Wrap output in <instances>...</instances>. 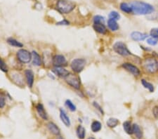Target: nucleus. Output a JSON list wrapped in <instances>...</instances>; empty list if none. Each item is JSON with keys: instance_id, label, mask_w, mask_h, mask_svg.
Returning <instances> with one entry per match:
<instances>
[{"instance_id": "f257e3e1", "label": "nucleus", "mask_w": 158, "mask_h": 139, "mask_svg": "<svg viewBox=\"0 0 158 139\" xmlns=\"http://www.w3.org/2000/svg\"><path fill=\"white\" fill-rule=\"evenodd\" d=\"M132 13L137 15H147L154 11V7L149 4L143 2H133L130 3Z\"/></svg>"}, {"instance_id": "f03ea898", "label": "nucleus", "mask_w": 158, "mask_h": 139, "mask_svg": "<svg viewBox=\"0 0 158 139\" xmlns=\"http://www.w3.org/2000/svg\"><path fill=\"white\" fill-rule=\"evenodd\" d=\"M75 7V4L68 0H59L56 3V9L60 14H69Z\"/></svg>"}, {"instance_id": "7ed1b4c3", "label": "nucleus", "mask_w": 158, "mask_h": 139, "mask_svg": "<svg viewBox=\"0 0 158 139\" xmlns=\"http://www.w3.org/2000/svg\"><path fill=\"white\" fill-rule=\"evenodd\" d=\"M142 64L144 70L150 74H154L158 71V62L154 58H146Z\"/></svg>"}, {"instance_id": "20e7f679", "label": "nucleus", "mask_w": 158, "mask_h": 139, "mask_svg": "<svg viewBox=\"0 0 158 139\" xmlns=\"http://www.w3.org/2000/svg\"><path fill=\"white\" fill-rule=\"evenodd\" d=\"M113 50L117 54L122 56H128L131 55V52L127 48V45L122 42H117L113 45Z\"/></svg>"}, {"instance_id": "39448f33", "label": "nucleus", "mask_w": 158, "mask_h": 139, "mask_svg": "<svg viewBox=\"0 0 158 139\" xmlns=\"http://www.w3.org/2000/svg\"><path fill=\"white\" fill-rule=\"evenodd\" d=\"M65 80L68 85L75 88V89H80L81 85L80 80L77 75L71 74L69 72V74L65 77Z\"/></svg>"}, {"instance_id": "423d86ee", "label": "nucleus", "mask_w": 158, "mask_h": 139, "mask_svg": "<svg viewBox=\"0 0 158 139\" xmlns=\"http://www.w3.org/2000/svg\"><path fill=\"white\" fill-rule=\"evenodd\" d=\"M86 65V60L83 59H74L70 64L71 69L75 73H80L84 70Z\"/></svg>"}, {"instance_id": "0eeeda50", "label": "nucleus", "mask_w": 158, "mask_h": 139, "mask_svg": "<svg viewBox=\"0 0 158 139\" xmlns=\"http://www.w3.org/2000/svg\"><path fill=\"white\" fill-rule=\"evenodd\" d=\"M16 56L19 60L23 63H28L32 60V54L25 49H20L17 52Z\"/></svg>"}, {"instance_id": "6e6552de", "label": "nucleus", "mask_w": 158, "mask_h": 139, "mask_svg": "<svg viewBox=\"0 0 158 139\" xmlns=\"http://www.w3.org/2000/svg\"><path fill=\"white\" fill-rule=\"evenodd\" d=\"M52 63L54 67H63L67 65V60L63 55H56L53 58Z\"/></svg>"}, {"instance_id": "1a4fd4ad", "label": "nucleus", "mask_w": 158, "mask_h": 139, "mask_svg": "<svg viewBox=\"0 0 158 139\" xmlns=\"http://www.w3.org/2000/svg\"><path fill=\"white\" fill-rule=\"evenodd\" d=\"M122 67H124L127 71H128L134 76H139L140 74H141V71H140L139 68L137 67L136 65L131 64V63H123V64H122Z\"/></svg>"}, {"instance_id": "9d476101", "label": "nucleus", "mask_w": 158, "mask_h": 139, "mask_svg": "<svg viewBox=\"0 0 158 139\" xmlns=\"http://www.w3.org/2000/svg\"><path fill=\"white\" fill-rule=\"evenodd\" d=\"M25 77H26V82L28 87L32 88L34 84V73L31 70H26L25 71Z\"/></svg>"}, {"instance_id": "9b49d317", "label": "nucleus", "mask_w": 158, "mask_h": 139, "mask_svg": "<svg viewBox=\"0 0 158 139\" xmlns=\"http://www.w3.org/2000/svg\"><path fill=\"white\" fill-rule=\"evenodd\" d=\"M131 37L134 41L140 42L143 41L148 37V35L145 33H142L140 32H133L131 34Z\"/></svg>"}, {"instance_id": "f8f14e48", "label": "nucleus", "mask_w": 158, "mask_h": 139, "mask_svg": "<svg viewBox=\"0 0 158 139\" xmlns=\"http://www.w3.org/2000/svg\"><path fill=\"white\" fill-rule=\"evenodd\" d=\"M52 71L60 77L65 78L66 76L69 74V72L63 67H54L53 68Z\"/></svg>"}, {"instance_id": "ddd939ff", "label": "nucleus", "mask_w": 158, "mask_h": 139, "mask_svg": "<svg viewBox=\"0 0 158 139\" xmlns=\"http://www.w3.org/2000/svg\"><path fill=\"white\" fill-rule=\"evenodd\" d=\"M36 110L38 113V115H40V117L43 119L44 120H48V115L47 113L44 110V108L42 103H38L36 105Z\"/></svg>"}, {"instance_id": "4468645a", "label": "nucleus", "mask_w": 158, "mask_h": 139, "mask_svg": "<svg viewBox=\"0 0 158 139\" xmlns=\"http://www.w3.org/2000/svg\"><path fill=\"white\" fill-rule=\"evenodd\" d=\"M32 60L33 65L35 66H40L42 65V59L40 55L36 51H32Z\"/></svg>"}, {"instance_id": "2eb2a0df", "label": "nucleus", "mask_w": 158, "mask_h": 139, "mask_svg": "<svg viewBox=\"0 0 158 139\" xmlns=\"http://www.w3.org/2000/svg\"><path fill=\"white\" fill-rule=\"evenodd\" d=\"M93 27L94 30L101 35H105L107 32L106 27L103 23H94Z\"/></svg>"}, {"instance_id": "dca6fc26", "label": "nucleus", "mask_w": 158, "mask_h": 139, "mask_svg": "<svg viewBox=\"0 0 158 139\" xmlns=\"http://www.w3.org/2000/svg\"><path fill=\"white\" fill-rule=\"evenodd\" d=\"M60 117L61 121H62L63 123L64 124V125L66 126H70V118L67 115V114H66L65 111L62 110V109L60 110Z\"/></svg>"}, {"instance_id": "f3484780", "label": "nucleus", "mask_w": 158, "mask_h": 139, "mask_svg": "<svg viewBox=\"0 0 158 139\" xmlns=\"http://www.w3.org/2000/svg\"><path fill=\"white\" fill-rule=\"evenodd\" d=\"M47 127H48V129H49V131H51V133H52L53 135H56V136L60 135V129L58 128L54 123H53V122L48 123Z\"/></svg>"}, {"instance_id": "a211bd4d", "label": "nucleus", "mask_w": 158, "mask_h": 139, "mask_svg": "<svg viewBox=\"0 0 158 139\" xmlns=\"http://www.w3.org/2000/svg\"><path fill=\"white\" fill-rule=\"evenodd\" d=\"M108 26L110 30H111L112 31H117L119 29V25L117 21L113 19L110 18L108 21Z\"/></svg>"}, {"instance_id": "6ab92c4d", "label": "nucleus", "mask_w": 158, "mask_h": 139, "mask_svg": "<svg viewBox=\"0 0 158 139\" xmlns=\"http://www.w3.org/2000/svg\"><path fill=\"white\" fill-rule=\"evenodd\" d=\"M123 129L124 131L128 134H133V125L129 121H126L123 123Z\"/></svg>"}, {"instance_id": "aec40b11", "label": "nucleus", "mask_w": 158, "mask_h": 139, "mask_svg": "<svg viewBox=\"0 0 158 139\" xmlns=\"http://www.w3.org/2000/svg\"><path fill=\"white\" fill-rule=\"evenodd\" d=\"M77 137L80 139H84L86 136V130L81 125H79L76 130Z\"/></svg>"}, {"instance_id": "412c9836", "label": "nucleus", "mask_w": 158, "mask_h": 139, "mask_svg": "<svg viewBox=\"0 0 158 139\" xmlns=\"http://www.w3.org/2000/svg\"><path fill=\"white\" fill-rule=\"evenodd\" d=\"M120 9L124 13H127V14H130V13H132V9L130 4L125 3V2H122L120 4Z\"/></svg>"}, {"instance_id": "4be33fe9", "label": "nucleus", "mask_w": 158, "mask_h": 139, "mask_svg": "<svg viewBox=\"0 0 158 139\" xmlns=\"http://www.w3.org/2000/svg\"><path fill=\"white\" fill-rule=\"evenodd\" d=\"M102 128V125L100 122H98V121H94L91 124V131H93V132H98L99 131H101Z\"/></svg>"}, {"instance_id": "5701e85b", "label": "nucleus", "mask_w": 158, "mask_h": 139, "mask_svg": "<svg viewBox=\"0 0 158 139\" xmlns=\"http://www.w3.org/2000/svg\"><path fill=\"white\" fill-rule=\"evenodd\" d=\"M106 124L110 128H114L119 125V120L116 118L111 117V118L108 119V121H107Z\"/></svg>"}, {"instance_id": "b1692460", "label": "nucleus", "mask_w": 158, "mask_h": 139, "mask_svg": "<svg viewBox=\"0 0 158 139\" xmlns=\"http://www.w3.org/2000/svg\"><path fill=\"white\" fill-rule=\"evenodd\" d=\"M7 42H8V44L11 45V46L14 47L20 48V47H23V44L22 43H20V42L17 41L16 39H15L14 38H11V37H10L7 39Z\"/></svg>"}, {"instance_id": "393cba45", "label": "nucleus", "mask_w": 158, "mask_h": 139, "mask_svg": "<svg viewBox=\"0 0 158 139\" xmlns=\"http://www.w3.org/2000/svg\"><path fill=\"white\" fill-rule=\"evenodd\" d=\"M133 133H134L135 136H136L138 138H142L143 133H142L141 128L139 127V125H133Z\"/></svg>"}, {"instance_id": "a878e982", "label": "nucleus", "mask_w": 158, "mask_h": 139, "mask_svg": "<svg viewBox=\"0 0 158 139\" xmlns=\"http://www.w3.org/2000/svg\"><path fill=\"white\" fill-rule=\"evenodd\" d=\"M141 84L143 87L147 88L150 92H154V87L151 83L147 82L146 80H141Z\"/></svg>"}, {"instance_id": "bb28decb", "label": "nucleus", "mask_w": 158, "mask_h": 139, "mask_svg": "<svg viewBox=\"0 0 158 139\" xmlns=\"http://www.w3.org/2000/svg\"><path fill=\"white\" fill-rule=\"evenodd\" d=\"M65 105L67 106L70 111L72 112H75L76 110V106L74 105V103L70 100H67L65 101Z\"/></svg>"}, {"instance_id": "cd10ccee", "label": "nucleus", "mask_w": 158, "mask_h": 139, "mask_svg": "<svg viewBox=\"0 0 158 139\" xmlns=\"http://www.w3.org/2000/svg\"><path fill=\"white\" fill-rule=\"evenodd\" d=\"M109 18L110 19H113L115 20V21H118V20H119L120 18V15H119L117 11H111L109 14Z\"/></svg>"}, {"instance_id": "c85d7f7f", "label": "nucleus", "mask_w": 158, "mask_h": 139, "mask_svg": "<svg viewBox=\"0 0 158 139\" xmlns=\"http://www.w3.org/2000/svg\"><path fill=\"white\" fill-rule=\"evenodd\" d=\"M94 23H105V18L101 16H96L94 18Z\"/></svg>"}, {"instance_id": "c756f323", "label": "nucleus", "mask_w": 158, "mask_h": 139, "mask_svg": "<svg viewBox=\"0 0 158 139\" xmlns=\"http://www.w3.org/2000/svg\"><path fill=\"white\" fill-rule=\"evenodd\" d=\"M147 42H148V44L151 45V46H155V45H156L157 44L158 39L151 37L147 39Z\"/></svg>"}, {"instance_id": "7c9ffc66", "label": "nucleus", "mask_w": 158, "mask_h": 139, "mask_svg": "<svg viewBox=\"0 0 158 139\" xmlns=\"http://www.w3.org/2000/svg\"><path fill=\"white\" fill-rule=\"evenodd\" d=\"M0 70L4 72H8V67H7L6 63L3 61V60L1 59H0Z\"/></svg>"}, {"instance_id": "2f4dec72", "label": "nucleus", "mask_w": 158, "mask_h": 139, "mask_svg": "<svg viewBox=\"0 0 158 139\" xmlns=\"http://www.w3.org/2000/svg\"><path fill=\"white\" fill-rule=\"evenodd\" d=\"M150 36L158 39V28H152L150 32Z\"/></svg>"}, {"instance_id": "473e14b6", "label": "nucleus", "mask_w": 158, "mask_h": 139, "mask_svg": "<svg viewBox=\"0 0 158 139\" xmlns=\"http://www.w3.org/2000/svg\"><path fill=\"white\" fill-rule=\"evenodd\" d=\"M5 105V98L3 95L0 94V108H4Z\"/></svg>"}, {"instance_id": "72a5a7b5", "label": "nucleus", "mask_w": 158, "mask_h": 139, "mask_svg": "<svg viewBox=\"0 0 158 139\" xmlns=\"http://www.w3.org/2000/svg\"><path fill=\"white\" fill-rule=\"evenodd\" d=\"M152 113H153L154 117L158 120V105L155 106L152 109Z\"/></svg>"}, {"instance_id": "f704fd0d", "label": "nucleus", "mask_w": 158, "mask_h": 139, "mask_svg": "<svg viewBox=\"0 0 158 139\" xmlns=\"http://www.w3.org/2000/svg\"><path fill=\"white\" fill-rule=\"evenodd\" d=\"M69 24H70L69 21H68L67 20H65V19L63 20V21L58 22L56 23L57 25H68Z\"/></svg>"}, {"instance_id": "c9c22d12", "label": "nucleus", "mask_w": 158, "mask_h": 139, "mask_svg": "<svg viewBox=\"0 0 158 139\" xmlns=\"http://www.w3.org/2000/svg\"><path fill=\"white\" fill-rule=\"evenodd\" d=\"M93 105H94V107H95V108H96V109H98L99 111H100V112H101L102 114H103V109H102V108L101 107V105H98V103H96V102H94Z\"/></svg>"}, {"instance_id": "e433bc0d", "label": "nucleus", "mask_w": 158, "mask_h": 139, "mask_svg": "<svg viewBox=\"0 0 158 139\" xmlns=\"http://www.w3.org/2000/svg\"><path fill=\"white\" fill-rule=\"evenodd\" d=\"M87 139H95L94 138H93V137H89V138H87Z\"/></svg>"}]
</instances>
